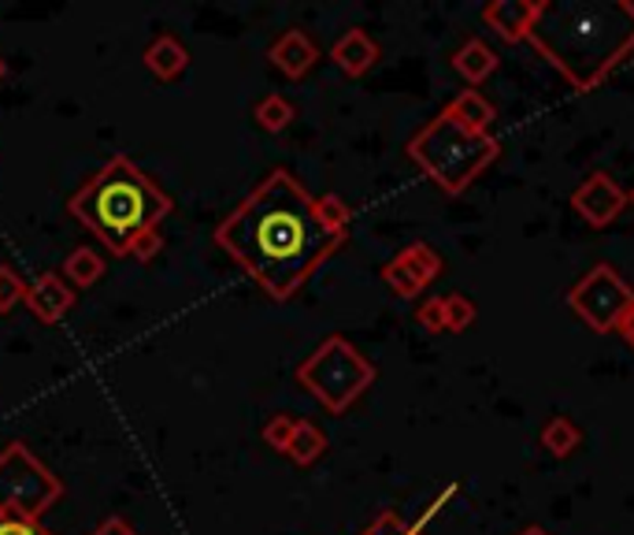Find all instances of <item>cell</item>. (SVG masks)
<instances>
[{
    "label": "cell",
    "instance_id": "cell-1",
    "mask_svg": "<svg viewBox=\"0 0 634 535\" xmlns=\"http://www.w3.org/2000/svg\"><path fill=\"white\" fill-rule=\"evenodd\" d=\"M353 208L337 194L312 197L293 171L271 168L216 227V242L275 301H290L350 238Z\"/></svg>",
    "mask_w": 634,
    "mask_h": 535
},
{
    "label": "cell",
    "instance_id": "cell-2",
    "mask_svg": "<svg viewBox=\"0 0 634 535\" xmlns=\"http://www.w3.org/2000/svg\"><path fill=\"white\" fill-rule=\"evenodd\" d=\"M571 89L590 94L634 53V4L631 0H565L541 4V15L527 38Z\"/></svg>",
    "mask_w": 634,
    "mask_h": 535
},
{
    "label": "cell",
    "instance_id": "cell-3",
    "mask_svg": "<svg viewBox=\"0 0 634 535\" xmlns=\"http://www.w3.org/2000/svg\"><path fill=\"white\" fill-rule=\"evenodd\" d=\"M67 212L116 257H130L135 242L171 216V197L130 157L105 160L67 201Z\"/></svg>",
    "mask_w": 634,
    "mask_h": 535
},
{
    "label": "cell",
    "instance_id": "cell-4",
    "mask_svg": "<svg viewBox=\"0 0 634 535\" xmlns=\"http://www.w3.org/2000/svg\"><path fill=\"white\" fill-rule=\"evenodd\" d=\"M405 153L438 190L456 197L494 164L501 146L490 135H472L468 127H460L442 108L431 124L419 127L416 135L408 138Z\"/></svg>",
    "mask_w": 634,
    "mask_h": 535
},
{
    "label": "cell",
    "instance_id": "cell-5",
    "mask_svg": "<svg viewBox=\"0 0 634 535\" xmlns=\"http://www.w3.org/2000/svg\"><path fill=\"white\" fill-rule=\"evenodd\" d=\"M375 376L378 368L342 335L323 339L298 365V383L334 417H342L372 387Z\"/></svg>",
    "mask_w": 634,
    "mask_h": 535
},
{
    "label": "cell",
    "instance_id": "cell-6",
    "mask_svg": "<svg viewBox=\"0 0 634 535\" xmlns=\"http://www.w3.org/2000/svg\"><path fill=\"white\" fill-rule=\"evenodd\" d=\"M60 499H64V483L23 442H8L0 450V517L41 521Z\"/></svg>",
    "mask_w": 634,
    "mask_h": 535
},
{
    "label": "cell",
    "instance_id": "cell-7",
    "mask_svg": "<svg viewBox=\"0 0 634 535\" xmlns=\"http://www.w3.org/2000/svg\"><path fill=\"white\" fill-rule=\"evenodd\" d=\"M631 301H634V290L627 287V279L612 265H594L571 287L568 309L576 312L594 335H609V331H616L620 317L627 312Z\"/></svg>",
    "mask_w": 634,
    "mask_h": 535
},
{
    "label": "cell",
    "instance_id": "cell-8",
    "mask_svg": "<svg viewBox=\"0 0 634 535\" xmlns=\"http://www.w3.org/2000/svg\"><path fill=\"white\" fill-rule=\"evenodd\" d=\"M571 208H576L590 227L601 231V227L616 224L620 212L627 208V190H623L612 175H605V171H590V175L576 186V194H571Z\"/></svg>",
    "mask_w": 634,
    "mask_h": 535
},
{
    "label": "cell",
    "instance_id": "cell-9",
    "mask_svg": "<svg viewBox=\"0 0 634 535\" xmlns=\"http://www.w3.org/2000/svg\"><path fill=\"white\" fill-rule=\"evenodd\" d=\"M541 4H546V0H490L483 8V23L490 30H497L501 42L519 45L527 42L530 30H535Z\"/></svg>",
    "mask_w": 634,
    "mask_h": 535
},
{
    "label": "cell",
    "instance_id": "cell-10",
    "mask_svg": "<svg viewBox=\"0 0 634 535\" xmlns=\"http://www.w3.org/2000/svg\"><path fill=\"white\" fill-rule=\"evenodd\" d=\"M23 306L34 312L41 324H60V320L67 317V309L75 306V290H71L56 271H45V276H37L26 287Z\"/></svg>",
    "mask_w": 634,
    "mask_h": 535
},
{
    "label": "cell",
    "instance_id": "cell-11",
    "mask_svg": "<svg viewBox=\"0 0 634 535\" xmlns=\"http://www.w3.org/2000/svg\"><path fill=\"white\" fill-rule=\"evenodd\" d=\"M268 60L282 71L286 78H304L312 71L315 60H320V49H315V42L309 38V30L290 26V30H282V34L271 42Z\"/></svg>",
    "mask_w": 634,
    "mask_h": 535
},
{
    "label": "cell",
    "instance_id": "cell-12",
    "mask_svg": "<svg viewBox=\"0 0 634 535\" xmlns=\"http://www.w3.org/2000/svg\"><path fill=\"white\" fill-rule=\"evenodd\" d=\"M331 60L337 64V71H342V75L361 78V75H367V71L375 67V60H378V45H375V38L367 34V30L353 26V30H345V34L334 42V49H331Z\"/></svg>",
    "mask_w": 634,
    "mask_h": 535
},
{
    "label": "cell",
    "instance_id": "cell-13",
    "mask_svg": "<svg viewBox=\"0 0 634 535\" xmlns=\"http://www.w3.org/2000/svg\"><path fill=\"white\" fill-rule=\"evenodd\" d=\"M453 71L464 78V83L479 86L497 71V53L483 42V38H468V42L453 53Z\"/></svg>",
    "mask_w": 634,
    "mask_h": 535
},
{
    "label": "cell",
    "instance_id": "cell-14",
    "mask_svg": "<svg viewBox=\"0 0 634 535\" xmlns=\"http://www.w3.org/2000/svg\"><path fill=\"white\" fill-rule=\"evenodd\" d=\"M445 113L453 116L460 127L472 130V135H490V127H494V119H497L494 105H490V100L479 94V89H464L460 97L449 100Z\"/></svg>",
    "mask_w": 634,
    "mask_h": 535
},
{
    "label": "cell",
    "instance_id": "cell-15",
    "mask_svg": "<svg viewBox=\"0 0 634 535\" xmlns=\"http://www.w3.org/2000/svg\"><path fill=\"white\" fill-rule=\"evenodd\" d=\"M186 64H190L186 45H182L179 38H171V34H160L157 42H149V49H146V67L157 78H163V83L179 78L182 71H186Z\"/></svg>",
    "mask_w": 634,
    "mask_h": 535
},
{
    "label": "cell",
    "instance_id": "cell-16",
    "mask_svg": "<svg viewBox=\"0 0 634 535\" xmlns=\"http://www.w3.org/2000/svg\"><path fill=\"white\" fill-rule=\"evenodd\" d=\"M323 453H326V436L312 420H301L290 439V447H286V458H290L293 466H312V461H320Z\"/></svg>",
    "mask_w": 634,
    "mask_h": 535
},
{
    "label": "cell",
    "instance_id": "cell-17",
    "mask_svg": "<svg viewBox=\"0 0 634 535\" xmlns=\"http://www.w3.org/2000/svg\"><path fill=\"white\" fill-rule=\"evenodd\" d=\"M397 260H401V265L419 279V287H431V282L442 276V257H438L427 242H412V246H405L401 254H397Z\"/></svg>",
    "mask_w": 634,
    "mask_h": 535
},
{
    "label": "cell",
    "instance_id": "cell-18",
    "mask_svg": "<svg viewBox=\"0 0 634 535\" xmlns=\"http://www.w3.org/2000/svg\"><path fill=\"white\" fill-rule=\"evenodd\" d=\"M64 276L75 282V287H94V282L105 276V260H100V254H94L89 246H78V249H71L64 260Z\"/></svg>",
    "mask_w": 634,
    "mask_h": 535
},
{
    "label": "cell",
    "instance_id": "cell-19",
    "mask_svg": "<svg viewBox=\"0 0 634 535\" xmlns=\"http://www.w3.org/2000/svg\"><path fill=\"white\" fill-rule=\"evenodd\" d=\"M541 447L554 453V458H568V453H576L582 447V431L568 417H554L541 428Z\"/></svg>",
    "mask_w": 634,
    "mask_h": 535
},
{
    "label": "cell",
    "instance_id": "cell-20",
    "mask_svg": "<svg viewBox=\"0 0 634 535\" xmlns=\"http://www.w3.org/2000/svg\"><path fill=\"white\" fill-rule=\"evenodd\" d=\"M252 116H257V124L268 130V135H282V130L293 124V105L282 94H268Z\"/></svg>",
    "mask_w": 634,
    "mask_h": 535
},
{
    "label": "cell",
    "instance_id": "cell-21",
    "mask_svg": "<svg viewBox=\"0 0 634 535\" xmlns=\"http://www.w3.org/2000/svg\"><path fill=\"white\" fill-rule=\"evenodd\" d=\"M442 309H445V331H468L479 317L475 301L468 295H445Z\"/></svg>",
    "mask_w": 634,
    "mask_h": 535
},
{
    "label": "cell",
    "instance_id": "cell-22",
    "mask_svg": "<svg viewBox=\"0 0 634 535\" xmlns=\"http://www.w3.org/2000/svg\"><path fill=\"white\" fill-rule=\"evenodd\" d=\"M383 282L394 290L397 298H419V295H423V287H419V279H416L412 271H408V268H405L397 257L390 260V265L383 268Z\"/></svg>",
    "mask_w": 634,
    "mask_h": 535
},
{
    "label": "cell",
    "instance_id": "cell-23",
    "mask_svg": "<svg viewBox=\"0 0 634 535\" xmlns=\"http://www.w3.org/2000/svg\"><path fill=\"white\" fill-rule=\"evenodd\" d=\"M301 417H290V413H275V417L264 424V442H268L271 450L286 453V447H290L293 431H298Z\"/></svg>",
    "mask_w": 634,
    "mask_h": 535
},
{
    "label": "cell",
    "instance_id": "cell-24",
    "mask_svg": "<svg viewBox=\"0 0 634 535\" xmlns=\"http://www.w3.org/2000/svg\"><path fill=\"white\" fill-rule=\"evenodd\" d=\"M23 298H26V282L19 279L12 268H0V312L19 306Z\"/></svg>",
    "mask_w": 634,
    "mask_h": 535
},
{
    "label": "cell",
    "instance_id": "cell-25",
    "mask_svg": "<svg viewBox=\"0 0 634 535\" xmlns=\"http://www.w3.org/2000/svg\"><path fill=\"white\" fill-rule=\"evenodd\" d=\"M361 535H419V532L412 528V524H405L401 517H397L394 510H386V513H378Z\"/></svg>",
    "mask_w": 634,
    "mask_h": 535
},
{
    "label": "cell",
    "instance_id": "cell-26",
    "mask_svg": "<svg viewBox=\"0 0 634 535\" xmlns=\"http://www.w3.org/2000/svg\"><path fill=\"white\" fill-rule=\"evenodd\" d=\"M416 320L419 328H427L431 335H442L445 331V309H442V298H427L423 306L416 309Z\"/></svg>",
    "mask_w": 634,
    "mask_h": 535
},
{
    "label": "cell",
    "instance_id": "cell-27",
    "mask_svg": "<svg viewBox=\"0 0 634 535\" xmlns=\"http://www.w3.org/2000/svg\"><path fill=\"white\" fill-rule=\"evenodd\" d=\"M456 491H460V483H445V488H442V491H438V499H434V502H427V510H423V513H419V517L412 521V528H416L419 535H423V528H427V524H431V521L438 517V510H442V506H445V502H449V499H453V494H456Z\"/></svg>",
    "mask_w": 634,
    "mask_h": 535
},
{
    "label": "cell",
    "instance_id": "cell-28",
    "mask_svg": "<svg viewBox=\"0 0 634 535\" xmlns=\"http://www.w3.org/2000/svg\"><path fill=\"white\" fill-rule=\"evenodd\" d=\"M0 535H53L49 528H41V521L26 517H0Z\"/></svg>",
    "mask_w": 634,
    "mask_h": 535
},
{
    "label": "cell",
    "instance_id": "cell-29",
    "mask_svg": "<svg viewBox=\"0 0 634 535\" xmlns=\"http://www.w3.org/2000/svg\"><path fill=\"white\" fill-rule=\"evenodd\" d=\"M163 249V238H160V231H149V235H141L135 242V249H130V257H138V260H152Z\"/></svg>",
    "mask_w": 634,
    "mask_h": 535
},
{
    "label": "cell",
    "instance_id": "cell-30",
    "mask_svg": "<svg viewBox=\"0 0 634 535\" xmlns=\"http://www.w3.org/2000/svg\"><path fill=\"white\" fill-rule=\"evenodd\" d=\"M89 535H138V532L130 528V524L122 521V517H105Z\"/></svg>",
    "mask_w": 634,
    "mask_h": 535
},
{
    "label": "cell",
    "instance_id": "cell-31",
    "mask_svg": "<svg viewBox=\"0 0 634 535\" xmlns=\"http://www.w3.org/2000/svg\"><path fill=\"white\" fill-rule=\"evenodd\" d=\"M616 331H620V339L627 342V346L634 350V301L627 306V312L620 317V324H616Z\"/></svg>",
    "mask_w": 634,
    "mask_h": 535
},
{
    "label": "cell",
    "instance_id": "cell-32",
    "mask_svg": "<svg viewBox=\"0 0 634 535\" xmlns=\"http://www.w3.org/2000/svg\"><path fill=\"white\" fill-rule=\"evenodd\" d=\"M516 535H549L546 528H538V524H527V528H519Z\"/></svg>",
    "mask_w": 634,
    "mask_h": 535
},
{
    "label": "cell",
    "instance_id": "cell-33",
    "mask_svg": "<svg viewBox=\"0 0 634 535\" xmlns=\"http://www.w3.org/2000/svg\"><path fill=\"white\" fill-rule=\"evenodd\" d=\"M0 78H4V60H0Z\"/></svg>",
    "mask_w": 634,
    "mask_h": 535
},
{
    "label": "cell",
    "instance_id": "cell-34",
    "mask_svg": "<svg viewBox=\"0 0 634 535\" xmlns=\"http://www.w3.org/2000/svg\"><path fill=\"white\" fill-rule=\"evenodd\" d=\"M627 201H631V205H634V190H631V194H627Z\"/></svg>",
    "mask_w": 634,
    "mask_h": 535
}]
</instances>
